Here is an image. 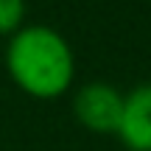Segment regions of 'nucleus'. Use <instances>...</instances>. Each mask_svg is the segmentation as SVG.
Wrapping results in <instances>:
<instances>
[{
	"mask_svg": "<svg viewBox=\"0 0 151 151\" xmlns=\"http://www.w3.org/2000/svg\"><path fill=\"white\" fill-rule=\"evenodd\" d=\"M6 70L14 87L37 101L62 98L73 87V48L50 25H22L6 42Z\"/></svg>",
	"mask_w": 151,
	"mask_h": 151,
	"instance_id": "f257e3e1",
	"label": "nucleus"
},
{
	"mask_svg": "<svg viewBox=\"0 0 151 151\" xmlns=\"http://www.w3.org/2000/svg\"><path fill=\"white\" fill-rule=\"evenodd\" d=\"M123 112V92L109 81H87L73 95V115L92 134H115Z\"/></svg>",
	"mask_w": 151,
	"mask_h": 151,
	"instance_id": "f03ea898",
	"label": "nucleus"
},
{
	"mask_svg": "<svg viewBox=\"0 0 151 151\" xmlns=\"http://www.w3.org/2000/svg\"><path fill=\"white\" fill-rule=\"evenodd\" d=\"M115 137L129 151H151V81L123 92V112Z\"/></svg>",
	"mask_w": 151,
	"mask_h": 151,
	"instance_id": "7ed1b4c3",
	"label": "nucleus"
},
{
	"mask_svg": "<svg viewBox=\"0 0 151 151\" xmlns=\"http://www.w3.org/2000/svg\"><path fill=\"white\" fill-rule=\"evenodd\" d=\"M25 25V0H0V37H11Z\"/></svg>",
	"mask_w": 151,
	"mask_h": 151,
	"instance_id": "20e7f679",
	"label": "nucleus"
}]
</instances>
